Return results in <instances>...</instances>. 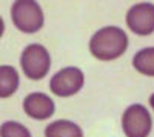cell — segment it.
<instances>
[{"instance_id": "6da1fadb", "label": "cell", "mask_w": 154, "mask_h": 137, "mask_svg": "<svg viewBox=\"0 0 154 137\" xmlns=\"http://www.w3.org/2000/svg\"><path fill=\"white\" fill-rule=\"evenodd\" d=\"M128 48V35L119 26H105L93 34L89 51L99 60H116L125 54Z\"/></svg>"}, {"instance_id": "52a82bcc", "label": "cell", "mask_w": 154, "mask_h": 137, "mask_svg": "<svg viewBox=\"0 0 154 137\" xmlns=\"http://www.w3.org/2000/svg\"><path fill=\"white\" fill-rule=\"evenodd\" d=\"M25 114L35 120H46L54 114V100L45 93H31L23 100Z\"/></svg>"}, {"instance_id": "7a4b0ae2", "label": "cell", "mask_w": 154, "mask_h": 137, "mask_svg": "<svg viewBox=\"0 0 154 137\" xmlns=\"http://www.w3.org/2000/svg\"><path fill=\"white\" fill-rule=\"evenodd\" d=\"M11 19L14 26L25 32L34 34L38 29H42L45 17L43 11L37 2L34 0H17L11 6Z\"/></svg>"}, {"instance_id": "8fae6325", "label": "cell", "mask_w": 154, "mask_h": 137, "mask_svg": "<svg viewBox=\"0 0 154 137\" xmlns=\"http://www.w3.org/2000/svg\"><path fill=\"white\" fill-rule=\"evenodd\" d=\"M0 137H31V132L22 123L8 120L0 125Z\"/></svg>"}, {"instance_id": "5b68a950", "label": "cell", "mask_w": 154, "mask_h": 137, "mask_svg": "<svg viewBox=\"0 0 154 137\" xmlns=\"http://www.w3.org/2000/svg\"><path fill=\"white\" fill-rule=\"evenodd\" d=\"M83 83H85V76L82 69L75 66H68L60 69L51 77L49 90L54 96L71 97L83 88Z\"/></svg>"}, {"instance_id": "9c48e42d", "label": "cell", "mask_w": 154, "mask_h": 137, "mask_svg": "<svg viewBox=\"0 0 154 137\" xmlns=\"http://www.w3.org/2000/svg\"><path fill=\"white\" fill-rule=\"evenodd\" d=\"M19 72L14 66L2 65L0 66V99H6L12 96L19 88Z\"/></svg>"}, {"instance_id": "3957f363", "label": "cell", "mask_w": 154, "mask_h": 137, "mask_svg": "<svg viewBox=\"0 0 154 137\" xmlns=\"http://www.w3.org/2000/svg\"><path fill=\"white\" fill-rule=\"evenodd\" d=\"M23 74L31 80H42L51 68V56L40 43H31L23 49L20 57Z\"/></svg>"}, {"instance_id": "4fadbf2b", "label": "cell", "mask_w": 154, "mask_h": 137, "mask_svg": "<svg viewBox=\"0 0 154 137\" xmlns=\"http://www.w3.org/2000/svg\"><path fill=\"white\" fill-rule=\"evenodd\" d=\"M149 103H151V108L154 109V94H151V97H149Z\"/></svg>"}, {"instance_id": "277c9868", "label": "cell", "mask_w": 154, "mask_h": 137, "mask_svg": "<svg viewBox=\"0 0 154 137\" xmlns=\"http://www.w3.org/2000/svg\"><path fill=\"white\" fill-rule=\"evenodd\" d=\"M152 120L148 108L140 103L130 105L122 116V129L126 137H148Z\"/></svg>"}, {"instance_id": "ba28073f", "label": "cell", "mask_w": 154, "mask_h": 137, "mask_svg": "<svg viewBox=\"0 0 154 137\" xmlns=\"http://www.w3.org/2000/svg\"><path fill=\"white\" fill-rule=\"evenodd\" d=\"M45 137H83V131L71 120H54L45 128Z\"/></svg>"}, {"instance_id": "7c38bea8", "label": "cell", "mask_w": 154, "mask_h": 137, "mask_svg": "<svg viewBox=\"0 0 154 137\" xmlns=\"http://www.w3.org/2000/svg\"><path fill=\"white\" fill-rule=\"evenodd\" d=\"M3 31H5V22H3L2 17H0V37L3 35Z\"/></svg>"}, {"instance_id": "30bf717a", "label": "cell", "mask_w": 154, "mask_h": 137, "mask_svg": "<svg viewBox=\"0 0 154 137\" xmlns=\"http://www.w3.org/2000/svg\"><path fill=\"white\" fill-rule=\"evenodd\" d=\"M133 66L143 76L154 77V46L137 51L133 57Z\"/></svg>"}, {"instance_id": "8992f818", "label": "cell", "mask_w": 154, "mask_h": 137, "mask_svg": "<svg viewBox=\"0 0 154 137\" xmlns=\"http://www.w3.org/2000/svg\"><path fill=\"white\" fill-rule=\"evenodd\" d=\"M126 25L137 35H149L154 32V5L148 2L137 3L126 12Z\"/></svg>"}]
</instances>
